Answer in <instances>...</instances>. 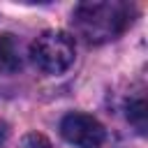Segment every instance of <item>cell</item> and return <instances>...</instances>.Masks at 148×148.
I'll use <instances>...</instances> for the list:
<instances>
[{"label":"cell","mask_w":148,"mask_h":148,"mask_svg":"<svg viewBox=\"0 0 148 148\" xmlns=\"http://www.w3.org/2000/svg\"><path fill=\"white\" fill-rule=\"evenodd\" d=\"M134 18V7L125 0L81 2L74 7L72 25L88 44H104L120 37Z\"/></svg>","instance_id":"cell-1"},{"label":"cell","mask_w":148,"mask_h":148,"mask_svg":"<svg viewBox=\"0 0 148 148\" xmlns=\"http://www.w3.org/2000/svg\"><path fill=\"white\" fill-rule=\"evenodd\" d=\"M18 148H51V143H49V139H46L44 134L30 132V134H25V136L21 139Z\"/></svg>","instance_id":"cell-6"},{"label":"cell","mask_w":148,"mask_h":148,"mask_svg":"<svg viewBox=\"0 0 148 148\" xmlns=\"http://www.w3.org/2000/svg\"><path fill=\"white\" fill-rule=\"evenodd\" d=\"M74 39L62 30H44L30 44V58L44 74H62L74 62Z\"/></svg>","instance_id":"cell-2"},{"label":"cell","mask_w":148,"mask_h":148,"mask_svg":"<svg viewBox=\"0 0 148 148\" xmlns=\"http://www.w3.org/2000/svg\"><path fill=\"white\" fill-rule=\"evenodd\" d=\"M7 136H9V125H7V123L0 118V146L7 141Z\"/></svg>","instance_id":"cell-7"},{"label":"cell","mask_w":148,"mask_h":148,"mask_svg":"<svg viewBox=\"0 0 148 148\" xmlns=\"http://www.w3.org/2000/svg\"><path fill=\"white\" fill-rule=\"evenodd\" d=\"M127 120L134 125V130L139 134H146V125H148V106H146V97L139 90L136 95H132L127 99Z\"/></svg>","instance_id":"cell-5"},{"label":"cell","mask_w":148,"mask_h":148,"mask_svg":"<svg viewBox=\"0 0 148 148\" xmlns=\"http://www.w3.org/2000/svg\"><path fill=\"white\" fill-rule=\"evenodd\" d=\"M60 134L65 141H69L76 148H99L106 139L104 125L90 113H81V111L67 113L60 120Z\"/></svg>","instance_id":"cell-3"},{"label":"cell","mask_w":148,"mask_h":148,"mask_svg":"<svg viewBox=\"0 0 148 148\" xmlns=\"http://www.w3.org/2000/svg\"><path fill=\"white\" fill-rule=\"evenodd\" d=\"M21 62H23V58H21L18 39L14 35H9V32L0 35V69L16 72V69H21Z\"/></svg>","instance_id":"cell-4"}]
</instances>
